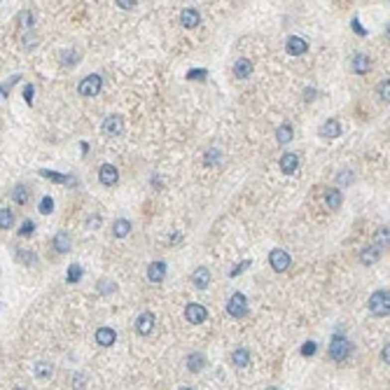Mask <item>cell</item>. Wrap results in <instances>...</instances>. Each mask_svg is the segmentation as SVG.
Listing matches in <instances>:
<instances>
[{"label": "cell", "mask_w": 390, "mask_h": 390, "mask_svg": "<svg viewBox=\"0 0 390 390\" xmlns=\"http://www.w3.org/2000/svg\"><path fill=\"white\" fill-rule=\"evenodd\" d=\"M315 351H318V346H315V341H306V344L301 346V355H304V358H311V355H313Z\"/></svg>", "instance_id": "cell-38"}, {"label": "cell", "mask_w": 390, "mask_h": 390, "mask_svg": "<svg viewBox=\"0 0 390 390\" xmlns=\"http://www.w3.org/2000/svg\"><path fill=\"white\" fill-rule=\"evenodd\" d=\"M38 45V35L31 33V35H23V47H35Z\"/></svg>", "instance_id": "cell-43"}, {"label": "cell", "mask_w": 390, "mask_h": 390, "mask_svg": "<svg viewBox=\"0 0 390 390\" xmlns=\"http://www.w3.org/2000/svg\"><path fill=\"white\" fill-rule=\"evenodd\" d=\"M304 96H306V100H313V96H315V89H306V92H304Z\"/></svg>", "instance_id": "cell-50"}, {"label": "cell", "mask_w": 390, "mask_h": 390, "mask_svg": "<svg viewBox=\"0 0 390 390\" xmlns=\"http://www.w3.org/2000/svg\"><path fill=\"white\" fill-rule=\"evenodd\" d=\"M147 278H150L152 283H161V281L166 278V264H164V262H152V264L147 267Z\"/></svg>", "instance_id": "cell-15"}, {"label": "cell", "mask_w": 390, "mask_h": 390, "mask_svg": "<svg viewBox=\"0 0 390 390\" xmlns=\"http://www.w3.org/2000/svg\"><path fill=\"white\" fill-rule=\"evenodd\" d=\"M98 224H100V217H89V220H87V227H89V229H98Z\"/></svg>", "instance_id": "cell-47"}, {"label": "cell", "mask_w": 390, "mask_h": 390, "mask_svg": "<svg viewBox=\"0 0 390 390\" xmlns=\"http://www.w3.org/2000/svg\"><path fill=\"white\" fill-rule=\"evenodd\" d=\"M208 77V70L206 68H194L187 73V80H192V82H203Z\"/></svg>", "instance_id": "cell-33"}, {"label": "cell", "mask_w": 390, "mask_h": 390, "mask_svg": "<svg viewBox=\"0 0 390 390\" xmlns=\"http://www.w3.org/2000/svg\"><path fill=\"white\" fill-rule=\"evenodd\" d=\"M381 358H383V362L388 365V358H390V351H388V344H386V348H383V353H381Z\"/></svg>", "instance_id": "cell-49"}, {"label": "cell", "mask_w": 390, "mask_h": 390, "mask_svg": "<svg viewBox=\"0 0 390 390\" xmlns=\"http://www.w3.org/2000/svg\"><path fill=\"white\" fill-rule=\"evenodd\" d=\"M351 68H353V73L365 75V73L372 68V61H369L367 54H355V56H353V61H351Z\"/></svg>", "instance_id": "cell-14"}, {"label": "cell", "mask_w": 390, "mask_h": 390, "mask_svg": "<svg viewBox=\"0 0 390 390\" xmlns=\"http://www.w3.org/2000/svg\"><path fill=\"white\" fill-rule=\"evenodd\" d=\"M318 133H320L322 138H339L341 136V126H339L337 119H325V122L320 124V129H318Z\"/></svg>", "instance_id": "cell-11"}, {"label": "cell", "mask_w": 390, "mask_h": 390, "mask_svg": "<svg viewBox=\"0 0 390 390\" xmlns=\"http://www.w3.org/2000/svg\"><path fill=\"white\" fill-rule=\"evenodd\" d=\"M269 264H271V269H274V271L283 274V271H288V267L292 264V260H290V255L285 253V250H281V248H274V250L269 253Z\"/></svg>", "instance_id": "cell-5"}, {"label": "cell", "mask_w": 390, "mask_h": 390, "mask_svg": "<svg viewBox=\"0 0 390 390\" xmlns=\"http://www.w3.org/2000/svg\"><path fill=\"white\" fill-rule=\"evenodd\" d=\"M234 75H236L238 80H248V77L253 75V61H250V59H238V61L234 63Z\"/></svg>", "instance_id": "cell-17"}, {"label": "cell", "mask_w": 390, "mask_h": 390, "mask_svg": "<svg viewBox=\"0 0 390 390\" xmlns=\"http://www.w3.org/2000/svg\"><path fill=\"white\" fill-rule=\"evenodd\" d=\"M231 362H234V367H248L250 365V351L248 348H236L231 353Z\"/></svg>", "instance_id": "cell-20"}, {"label": "cell", "mask_w": 390, "mask_h": 390, "mask_svg": "<svg viewBox=\"0 0 390 390\" xmlns=\"http://www.w3.org/2000/svg\"><path fill=\"white\" fill-rule=\"evenodd\" d=\"M180 23H183L185 28H196L201 23V14H199V9H194V7H185L183 12H180Z\"/></svg>", "instance_id": "cell-10"}, {"label": "cell", "mask_w": 390, "mask_h": 390, "mask_svg": "<svg viewBox=\"0 0 390 390\" xmlns=\"http://www.w3.org/2000/svg\"><path fill=\"white\" fill-rule=\"evenodd\" d=\"M100 87H103V77L100 75H87L82 82H80V87H77V92H80V96H87V98H92V96H98L100 94Z\"/></svg>", "instance_id": "cell-3"}, {"label": "cell", "mask_w": 390, "mask_h": 390, "mask_svg": "<svg viewBox=\"0 0 390 390\" xmlns=\"http://www.w3.org/2000/svg\"><path fill=\"white\" fill-rule=\"evenodd\" d=\"M14 390H26V388H21V386H16V388Z\"/></svg>", "instance_id": "cell-51"}, {"label": "cell", "mask_w": 390, "mask_h": 390, "mask_svg": "<svg viewBox=\"0 0 390 390\" xmlns=\"http://www.w3.org/2000/svg\"><path fill=\"white\" fill-rule=\"evenodd\" d=\"M369 311L374 315H388L390 311V292L388 290H376L369 297Z\"/></svg>", "instance_id": "cell-1"}, {"label": "cell", "mask_w": 390, "mask_h": 390, "mask_svg": "<svg viewBox=\"0 0 390 390\" xmlns=\"http://www.w3.org/2000/svg\"><path fill=\"white\" fill-rule=\"evenodd\" d=\"M61 59H63V63H66V66H75L77 59H80V54H77L75 49H70V52H63L61 54Z\"/></svg>", "instance_id": "cell-36"}, {"label": "cell", "mask_w": 390, "mask_h": 390, "mask_svg": "<svg viewBox=\"0 0 390 390\" xmlns=\"http://www.w3.org/2000/svg\"><path fill=\"white\" fill-rule=\"evenodd\" d=\"M379 257H381V250H379L376 245H369V248H362V250H360V262H362L365 267L379 262Z\"/></svg>", "instance_id": "cell-19"}, {"label": "cell", "mask_w": 390, "mask_h": 390, "mask_svg": "<svg viewBox=\"0 0 390 390\" xmlns=\"http://www.w3.org/2000/svg\"><path fill=\"white\" fill-rule=\"evenodd\" d=\"M96 341L98 346H112L117 341V334L112 327H98L96 329Z\"/></svg>", "instance_id": "cell-18"}, {"label": "cell", "mask_w": 390, "mask_h": 390, "mask_svg": "<svg viewBox=\"0 0 390 390\" xmlns=\"http://www.w3.org/2000/svg\"><path fill=\"white\" fill-rule=\"evenodd\" d=\"M154 327V315L150 313V311H145V313H140L136 318V332L138 334H150Z\"/></svg>", "instance_id": "cell-12"}, {"label": "cell", "mask_w": 390, "mask_h": 390, "mask_svg": "<svg viewBox=\"0 0 390 390\" xmlns=\"http://www.w3.org/2000/svg\"><path fill=\"white\" fill-rule=\"evenodd\" d=\"M388 238H390V231L388 227H379V231H376V248L381 250V248H388Z\"/></svg>", "instance_id": "cell-31"}, {"label": "cell", "mask_w": 390, "mask_h": 390, "mask_svg": "<svg viewBox=\"0 0 390 390\" xmlns=\"http://www.w3.org/2000/svg\"><path fill=\"white\" fill-rule=\"evenodd\" d=\"M82 274H85V271H82V267H80V264H70V267H68V274H66V281H68V283H77V281L82 278Z\"/></svg>", "instance_id": "cell-32"}, {"label": "cell", "mask_w": 390, "mask_h": 390, "mask_svg": "<svg viewBox=\"0 0 390 390\" xmlns=\"http://www.w3.org/2000/svg\"><path fill=\"white\" fill-rule=\"evenodd\" d=\"M19 260H26L28 264H33V262H35V255L33 253H19Z\"/></svg>", "instance_id": "cell-48"}, {"label": "cell", "mask_w": 390, "mask_h": 390, "mask_svg": "<svg viewBox=\"0 0 390 390\" xmlns=\"http://www.w3.org/2000/svg\"><path fill=\"white\" fill-rule=\"evenodd\" d=\"M40 176L42 178H47V180H54V183H63V185H68V183H75L70 176H61V173H56V171H47V169H42L40 171Z\"/></svg>", "instance_id": "cell-28"}, {"label": "cell", "mask_w": 390, "mask_h": 390, "mask_svg": "<svg viewBox=\"0 0 390 390\" xmlns=\"http://www.w3.org/2000/svg\"><path fill=\"white\" fill-rule=\"evenodd\" d=\"M388 89H390V80H383L381 85L376 87V94H379L381 100H388Z\"/></svg>", "instance_id": "cell-37"}, {"label": "cell", "mask_w": 390, "mask_h": 390, "mask_svg": "<svg viewBox=\"0 0 390 390\" xmlns=\"http://www.w3.org/2000/svg\"><path fill=\"white\" fill-rule=\"evenodd\" d=\"M192 283L196 285L199 290H206L208 285H210V271L206 267H199L194 274H192Z\"/></svg>", "instance_id": "cell-16"}, {"label": "cell", "mask_w": 390, "mask_h": 390, "mask_svg": "<svg viewBox=\"0 0 390 390\" xmlns=\"http://www.w3.org/2000/svg\"><path fill=\"white\" fill-rule=\"evenodd\" d=\"M54 374V367L49 365V362H45V360H40L38 365H35V376H38L40 381H47L49 376Z\"/></svg>", "instance_id": "cell-27"}, {"label": "cell", "mask_w": 390, "mask_h": 390, "mask_svg": "<svg viewBox=\"0 0 390 390\" xmlns=\"http://www.w3.org/2000/svg\"><path fill=\"white\" fill-rule=\"evenodd\" d=\"M54 248H56V253H68V250H70L68 231H59V234L54 236Z\"/></svg>", "instance_id": "cell-23"}, {"label": "cell", "mask_w": 390, "mask_h": 390, "mask_svg": "<svg viewBox=\"0 0 390 390\" xmlns=\"http://www.w3.org/2000/svg\"><path fill=\"white\" fill-rule=\"evenodd\" d=\"M269 390H278V388H269Z\"/></svg>", "instance_id": "cell-53"}, {"label": "cell", "mask_w": 390, "mask_h": 390, "mask_svg": "<svg viewBox=\"0 0 390 390\" xmlns=\"http://www.w3.org/2000/svg\"><path fill=\"white\" fill-rule=\"evenodd\" d=\"M115 5H119L122 9H133V7L138 5V2H136V0H117Z\"/></svg>", "instance_id": "cell-44"}, {"label": "cell", "mask_w": 390, "mask_h": 390, "mask_svg": "<svg viewBox=\"0 0 390 390\" xmlns=\"http://www.w3.org/2000/svg\"><path fill=\"white\" fill-rule=\"evenodd\" d=\"M185 318L192 322V325H201V322L208 320V311L203 304H187L185 308Z\"/></svg>", "instance_id": "cell-6"}, {"label": "cell", "mask_w": 390, "mask_h": 390, "mask_svg": "<svg viewBox=\"0 0 390 390\" xmlns=\"http://www.w3.org/2000/svg\"><path fill=\"white\" fill-rule=\"evenodd\" d=\"M98 290L100 292H112V290H115V285L110 283V281H107V283H105V281H100V283H98Z\"/></svg>", "instance_id": "cell-45"}, {"label": "cell", "mask_w": 390, "mask_h": 390, "mask_svg": "<svg viewBox=\"0 0 390 390\" xmlns=\"http://www.w3.org/2000/svg\"><path fill=\"white\" fill-rule=\"evenodd\" d=\"M294 136V131H292L290 124H281L278 129H276V140H278V145H288Z\"/></svg>", "instance_id": "cell-22"}, {"label": "cell", "mask_w": 390, "mask_h": 390, "mask_svg": "<svg viewBox=\"0 0 390 390\" xmlns=\"http://www.w3.org/2000/svg\"><path fill=\"white\" fill-rule=\"evenodd\" d=\"M33 231H35V222H33V220H26L21 224V229H19V236H23V238H26V236H33Z\"/></svg>", "instance_id": "cell-35"}, {"label": "cell", "mask_w": 390, "mask_h": 390, "mask_svg": "<svg viewBox=\"0 0 390 390\" xmlns=\"http://www.w3.org/2000/svg\"><path fill=\"white\" fill-rule=\"evenodd\" d=\"M297 169H299V157L294 152H285L281 157V171H283L285 176H292Z\"/></svg>", "instance_id": "cell-13"}, {"label": "cell", "mask_w": 390, "mask_h": 390, "mask_svg": "<svg viewBox=\"0 0 390 390\" xmlns=\"http://www.w3.org/2000/svg\"><path fill=\"white\" fill-rule=\"evenodd\" d=\"M203 367H206V358H203L201 353H192L190 358H187V369H190V372L196 374V372H201Z\"/></svg>", "instance_id": "cell-24"}, {"label": "cell", "mask_w": 390, "mask_h": 390, "mask_svg": "<svg viewBox=\"0 0 390 390\" xmlns=\"http://www.w3.org/2000/svg\"><path fill=\"white\" fill-rule=\"evenodd\" d=\"M98 180L105 187H112V185H117V180H119V171L112 166V164H103L98 169Z\"/></svg>", "instance_id": "cell-7"}, {"label": "cell", "mask_w": 390, "mask_h": 390, "mask_svg": "<svg viewBox=\"0 0 390 390\" xmlns=\"http://www.w3.org/2000/svg\"><path fill=\"white\" fill-rule=\"evenodd\" d=\"M16 23H19L21 28H33V23H35V16H33L31 9H21V12L16 14Z\"/></svg>", "instance_id": "cell-29"}, {"label": "cell", "mask_w": 390, "mask_h": 390, "mask_svg": "<svg viewBox=\"0 0 390 390\" xmlns=\"http://www.w3.org/2000/svg\"><path fill=\"white\" fill-rule=\"evenodd\" d=\"M129 231H131V222H129V220H124V217H119V220L112 222V234H115L117 238L129 236Z\"/></svg>", "instance_id": "cell-25"}, {"label": "cell", "mask_w": 390, "mask_h": 390, "mask_svg": "<svg viewBox=\"0 0 390 390\" xmlns=\"http://www.w3.org/2000/svg\"><path fill=\"white\" fill-rule=\"evenodd\" d=\"M122 131H124V119L119 115H110L103 122V133L105 136H119Z\"/></svg>", "instance_id": "cell-9"}, {"label": "cell", "mask_w": 390, "mask_h": 390, "mask_svg": "<svg viewBox=\"0 0 390 390\" xmlns=\"http://www.w3.org/2000/svg\"><path fill=\"white\" fill-rule=\"evenodd\" d=\"M14 224V213L9 208H0V229H12Z\"/></svg>", "instance_id": "cell-30"}, {"label": "cell", "mask_w": 390, "mask_h": 390, "mask_svg": "<svg viewBox=\"0 0 390 390\" xmlns=\"http://www.w3.org/2000/svg\"><path fill=\"white\" fill-rule=\"evenodd\" d=\"M33 94H35L33 85H26V87H23V98H26V103H28V105H33Z\"/></svg>", "instance_id": "cell-41"}, {"label": "cell", "mask_w": 390, "mask_h": 390, "mask_svg": "<svg viewBox=\"0 0 390 390\" xmlns=\"http://www.w3.org/2000/svg\"><path fill=\"white\" fill-rule=\"evenodd\" d=\"M248 267H250V260H243V262H241V264H236V267L231 269V271H229V276H231V278H236V276H238V274H243V271H245V269H248Z\"/></svg>", "instance_id": "cell-40"}, {"label": "cell", "mask_w": 390, "mask_h": 390, "mask_svg": "<svg viewBox=\"0 0 390 390\" xmlns=\"http://www.w3.org/2000/svg\"><path fill=\"white\" fill-rule=\"evenodd\" d=\"M180 390H194V388H180Z\"/></svg>", "instance_id": "cell-52"}, {"label": "cell", "mask_w": 390, "mask_h": 390, "mask_svg": "<svg viewBox=\"0 0 390 390\" xmlns=\"http://www.w3.org/2000/svg\"><path fill=\"white\" fill-rule=\"evenodd\" d=\"M38 210L42 215H49V213H52V210H54V199H52V196H42V199H40Z\"/></svg>", "instance_id": "cell-34"}, {"label": "cell", "mask_w": 390, "mask_h": 390, "mask_svg": "<svg viewBox=\"0 0 390 390\" xmlns=\"http://www.w3.org/2000/svg\"><path fill=\"white\" fill-rule=\"evenodd\" d=\"M348 353H351V344H348V339L337 334V337H332L329 341V358L337 360V362H344L348 358Z\"/></svg>", "instance_id": "cell-2"}, {"label": "cell", "mask_w": 390, "mask_h": 390, "mask_svg": "<svg viewBox=\"0 0 390 390\" xmlns=\"http://www.w3.org/2000/svg\"><path fill=\"white\" fill-rule=\"evenodd\" d=\"M12 199L16 201V203H28V199H31V192H28V187L26 185H16L14 190H12Z\"/></svg>", "instance_id": "cell-26"}, {"label": "cell", "mask_w": 390, "mask_h": 390, "mask_svg": "<svg viewBox=\"0 0 390 390\" xmlns=\"http://www.w3.org/2000/svg\"><path fill=\"white\" fill-rule=\"evenodd\" d=\"M339 183H341V185H351L353 183V173H351V171H341V173H339Z\"/></svg>", "instance_id": "cell-42"}, {"label": "cell", "mask_w": 390, "mask_h": 390, "mask_svg": "<svg viewBox=\"0 0 390 390\" xmlns=\"http://www.w3.org/2000/svg\"><path fill=\"white\" fill-rule=\"evenodd\" d=\"M285 49H288V54H292V56H301V54H306V49H308V42H306L304 38H299V35H290L288 42H285Z\"/></svg>", "instance_id": "cell-8"}, {"label": "cell", "mask_w": 390, "mask_h": 390, "mask_svg": "<svg viewBox=\"0 0 390 390\" xmlns=\"http://www.w3.org/2000/svg\"><path fill=\"white\" fill-rule=\"evenodd\" d=\"M220 159H222L220 150H215V147H213V150H208V152H206V164H217Z\"/></svg>", "instance_id": "cell-39"}, {"label": "cell", "mask_w": 390, "mask_h": 390, "mask_svg": "<svg viewBox=\"0 0 390 390\" xmlns=\"http://www.w3.org/2000/svg\"><path fill=\"white\" fill-rule=\"evenodd\" d=\"M227 313L231 318H243L248 313V299H245V294H241V292L231 294L229 301H227Z\"/></svg>", "instance_id": "cell-4"}, {"label": "cell", "mask_w": 390, "mask_h": 390, "mask_svg": "<svg viewBox=\"0 0 390 390\" xmlns=\"http://www.w3.org/2000/svg\"><path fill=\"white\" fill-rule=\"evenodd\" d=\"M351 26H353V31L358 33V35H367V31H365V28L360 26V21H358V19H353V23H351Z\"/></svg>", "instance_id": "cell-46"}, {"label": "cell", "mask_w": 390, "mask_h": 390, "mask_svg": "<svg viewBox=\"0 0 390 390\" xmlns=\"http://www.w3.org/2000/svg\"><path fill=\"white\" fill-rule=\"evenodd\" d=\"M325 203L329 206V210H337V208H341V203H344L341 192H339V190H327V192H325Z\"/></svg>", "instance_id": "cell-21"}]
</instances>
